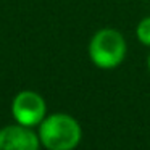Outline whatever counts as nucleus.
Here are the masks:
<instances>
[{
	"instance_id": "1",
	"label": "nucleus",
	"mask_w": 150,
	"mask_h": 150,
	"mask_svg": "<svg viewBox=\"0 0 150 150\" xmlns=\"http://www.w3.org/2000/svg\"><path fill=\"white\" fill-rule=\"evenodd\" d=\"M39 139L47 150H74L82 137L81 124L66 113H53L39 124Z\"/></svg>"
},
{
	"instance_id": "2",
	"label": "nucleus",
	"mask_w": 150,
	"mask_h": 150,
	"mask_svg": "<svg viewBox=\"0 0 150 150\" xmlns=\"http://www.w3.org/2000/svg\"><path fill=\"white\" fill-rule=\"evenodd\" d=\"M126 40L116 29L105 28L92 36L89 42V57L97 68L113 69L123 63L126 57Z\"/></svg>"
},
{
	"instance_id": "3",
	"label": "nucleus",
	"mask_w": 150,
	"mask_h": 150,
	"mask_svg": "<svg viewBox=\"0 0 150 150\" xmlns=\"http://www.w3.org/2000/svg\"><path fill=\"white\" fill-rule=\"evenodd\" d=\"M47 105L40 94L34 91H21L11 102V115L16 123L28 127L39 126L45 118Z\"/></svg>"
},
{
	"instance_id": "4",
	"label": "nucleus",
	"mask_w": 150,
	"mask_h": 150,
	"mask_svg": "<svg viewBox=\"0 0 150 150\" xmlns=\"http://www.w3.org/2000/svg\"><path fill=\"white\" fill-rule=\"evenodd\" d=\"M39 134L23 124H10L0 129V150H39Z\"/></svg>"
},
{
	"instance_id": "5",
	"label": "nucleus",
	"mask_w": 150,
	"mask_h": 150,
	"mask_svg": "<svg viewBox=\"0 0 150 150\" xmlns=\"http://www.w3.org/2000/svg\"><path fill=\"white\" fill-rule=\"evenodd\" d=\"M136 34H137V39H139L140 44L150 47V16L140 20V23L137 24Z\"/></svg>"
},
{
	"instance_id": "6",
	"label": "nucleus",
	"mask_w": 150,
	"mask_h": 150,
	"mask_svg": "<svg viewBox=\"0 0 150 150\" xmlns=\"http://www.w3.org/2000/svg\"><path fill=\"white\" fill-rule=\"evenodd\" d=\"M147 66H149V71H150V55H149V58H147Z\"/></svg>"
}]
</instances>
